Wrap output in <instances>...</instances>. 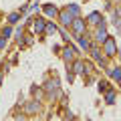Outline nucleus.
Returning <instances> with one entry per match:
<instances>
[{"instance_id":"nucleus-1","label":"nucleus","mask_w":121,"mask_h":121,"mask_svg":"<svg viewBox=\"0 0 121 121\" xmlns=\"http://www.w3.org/2000/svg\"><path fill=\"white\" fill-rule=\"evenodd\" d=\"M101 47H103V55H105V56L117 55V43H115V39H113V36H107V40H105Z\"/></svg>"},{"instance_id":"nucleus-2","label":"nucleus","mask_w":121,"mask_h":121,"mask_svg":"<svg viewBox=\"0 0 121 121\" xmlns=\"http://www.w3.org/2000/svg\"><path fill=\"white\" fill-rule=\"evenodd\" d=\"M75 18H77V16H75V14L71 12L69 8H63V10L59 12V20H60V26H71Z\"/></svg>"},{"instance_id":"nucleus-3","label":"nucleus","mask_w":121,"mask_h":121,"mask_svg":"<svg viewBox=\"0 0 121 121\" xmlns=\"http://www.w3.org/2000/svg\"><path fill=\"white\" fill-rule=\"evenodd\" d=\"M71 28H73V32H75L77 36H81V35H85V30H87V22L83 20L81 16H77V18L73 20V24H71Z\"/></svg>"},{"instance_id":"nucleus-4","label":"nucleus","mask_w":121,"mask_h":121,"mask_svg":"<svg viewBox=\"0 0 121 121\" xmlns=\"http://www.w3.org/2000/svg\"><path fill=\"white\" fill-rule=\"evenodd\" d=\"M107 36H109V35H107V24H105V22H101V24L97 26V30H95V36H93V39H95L99 44H103L105 40H107Z\"/></svg>"},{"instance_id":"nucleus-5","label":"nucleus","mask_w":121,"mask_h":121,"mask_svg":"<svg viewBox=\"0 0 121 121\" xmlns=\"http://www.w3.org/2000/svg\"><path fill=\"white\" fill-rule=\"evenodd\" d=\"M47 22H48V20H44L43 16L32 18V28H35V32H36V35H43L44 30H47Z\"/></svg>"},{"instance_id":"nucleus-6","label":"nucleus","mask_w":121,"mask_h":121,"mask_svg":"<svg viewBox=\"0 0 121 121\" xmlns=\"http://www.w3.org/2000/svg\"><path fill=\"white\" fill-rule=\"evenodd\" d=\"M44 91H47L48 95H56V93H59V81H56V79H48V81L44 83Z\"/></svg>"},{"instance_id":"nucleus-7","label":"nucleus","mask_w":121,"mask_h":121,"mask_svg":"<svg viewBox=\"0 0 121 121\" xmlns=\"http://www.w3.org/2000/svg\"><path fill=\"white\" fill-rule=\"evenodd\" d=\"M75 52H77V48H75L73 44H67V47L63 48V59H65L67 63H71V60H75Z\"/></svg>"},{"instance_id":"nucleus-8","label":"nucleus","mask_w":121,"mask_h":121,"mask_svg":"<svg viewBox=\"0 0 121 121\" xmlns=\"http://www.w3.org/2000/svg\"><path fill=\"white\" fill-rule=\"evenodd\" d=\"M73 73H75V75H85V73H89L87 67H85V63H83L81 59H77V60L73 63Z\"/></svg>"},{"instance_id":"nucleus-9","label":"nucleus","mask_w":121,"mask_h":121,"mask_svg":"<svg viewBox=\"0 0 121 121\" xmlns=\"http://www.w3.org/2000/svg\"><path fill=\"white\" fill-rule=\"evenodd\" d=\"M39 111H40V103H39V101H28V103L24 105V113H28V115L39 113Z\"/></svg>"},{"instance_id":"nucleus-10","label":"nucleus","mask_w":121,"mask_h":121,"mask_svg":"<svg viewBox=\"0 0 121 121\" xmlns=\"http://www.w3.org/2000/svg\"><path fill=\"white\" fill-rule=\"evenodd\" d=\"M87 20H89L91 24H95V26H99L101 22H105V18H103V14H101V12H91L89 16H87Z\"/></svg>"},{"instance_id":"nucleus-11","label":"nucleus","mask_w":121,"mask_h":121,"mask_svg":"<svg viewBox=\"0 0 121 121\" xmlns=\"http://www.w3.org/2000/svg\"><path fill=\"white\" fill-rule=\"evenodd\" d=\"M43 12L47 14V16H52V18H55V16H59V12H60V10L56 8L55 4H44V6H43Z\"/></svg>"},{"instance_id":"nucleus-12","label":"nucleus","mask_w":121,"mask_h":121,"mask_svg":"<svg viewBox=\"0 0 121 121\" xmlns=\"http://www.w3.org/2000/svg\"><path fill=\"white\" fill-rule=\"evenodd\" d=\"M77 40H79V47L81 48H85V51H91V40H89V36L87 35H81V36H77Z\"/></svg>"},{"instance_id":"nucleus-13","label":"nucleus","mask_w":121,"mask_h":121,"mask_svg":"<svg viewBox=\"0 0 121 121\" xmlns=\"http://www.w3.org/2000/svg\"><path fill=\"white\" fill-rule=\"evenodd\" d=\"M89 52H91V55H93V59H95L97 63H99V60H101V59H103V56H105V55H101V52H103V51H101L99 47H91V51H89Z\"/></svg>"},{"instance_id":"nucleus-14","label":"nucleus","mask_w":121,"mask_h":121,"mask_svg":"<svg viewBox=\"0 0 121 121\" xmlns=\"http://www.w3.org/2000/svg\"><path fill=\"white\" fill-rule=\"evenodd\" d=\"M107 71H109V77L117 79V81L121 79V67H113V69H107Z\"/></svg>"},{"instance_id":"nucleus-15","label":"nucleus","mask_w":121,"mask_h":121,"mask_svg":"<svg viewBox=\"0 0 121 121\" xmlns=\"http://www.w3.org/2000/svg\"><path fill=\"white\" fill-rule=\"evenodd\" d=\"M115 99H117V95H115V91H111V89H109L107 93H105V101H107L109 105H113V103H115Z\"/></svg>"},{"instance_id":"nucleus-16","label":"nucleus","mask_w":121,"mask_h":121,"mask_svg":"<svg viewBox=\"0 0 121 121\" xmlns=\"http://www.w3.org/2000/svg\"><path fill=\"white\" fill-rule=\"evenodd\" d=\"M18 20H20V12H12V14H8V24H10V26L16 24Z\"/></svg>"},{"instance_id":"nucleus-17","label":"nucleus","mask_w":121,"mask_h":121,"mask_svg":"<svg viewBox=\"0 0 121 121\" xmlns=\"http://www.w3.org/2000/svg\"><path fill=\"white\" fill-rule=\"evenodd\" d=\"M56 30H59V28H56V24H55V22H47V30H44L47 35H55Z\"/></svg>"},{"instance_id":"nucleus-18","label":"nucleus","mask_w":121,"mask_h":121,"mask_svg":"<svg viewBox=\"0 0 121 121\" xmlns=\"http://www.w3.org/2000/svg\"><path fill=\"white\" fill-rule=\"evenodd\" d=\"M67 8H69L71 12L75 14V16H79V14H81V8H79V4H69V6H67Z\"/></svg>"},{"instance_id":"nucleus-19","label":"nucleus","mask_w":121,"mask_h":121,"mask_svg":"<svg viewBox=\"0 0 121 121\" xmlns=\"http://www.w3.org/2000/svg\"><path fill=\"white\" fill-rule=\"evenodd\" d=\"M99 91L101 93H107L109 91V83L107 81H99Z\"/></svg>"},{"instance_id":"nucleus-20","label":"nucleus","mask_w":121,"mask_h":121,"mask_svg":"<svg viewBox=\"0 0 121 121\" xmlns=\"http://www.w3.org/2000/svg\"><path fill=\"white\" fill-rule=\"evenodd\" d=\"M10 35H12V26H10V24H8V26H6V28H4V30H2V36H6V39H8V36H10Z\"/></svg>"},{"instance_id":"nucleus-21","label":"nucleus","mask_w":121,"mask_h":121,"mask_svg":"<svg viewBox=\"0 0 121 121\" xmlns=\"http://www.w3.org/2000/svg\"><path fill=\"white\" fill-rule=\"evenodd\" d=\"M113 18H121V6H117V8L113 10Z\"/></svg>"},{"instance_id":"nucleus-22","label":"nucleus","mask_w":121,"mask_h":121,"mask_svg":"<svg viewBox=\"0 0 121 121\" xmlns=\"http://www.w3.org/2000/svg\"><path fill=\"white\" fill-rule=\"evenodd\" d=\"M6 40H8L6 36H2V35H0V51H2V48L6 47Z\"/></svg>"},{"instance_id":"nucleus-23","label":"nucleus","mask_w":121,"mask_h":121,"mask_svg":"<svg viewBox=\"0 0 121 121\" xmlns=\"http://www.w3.org/2000/svg\"><path fill=\"white\" fill-rule=\"evenodd\" d=\"M0 87H2V75H0Z\"/></svg>"}]
</instances>
